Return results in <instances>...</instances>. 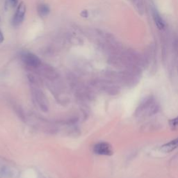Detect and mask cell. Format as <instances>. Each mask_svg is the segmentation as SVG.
I'll return each instance as SVG.
<instances>
[{
	"instance_id": "10",
	"label": "cell",
	"mask_w": 178,
	"mask_h": 178,
	"mask_svg": "<svg viewBox=\"0 0 178 178\" xmlns=\"http://www.w3.org/2000/svg\"><path fill=\"white\" fill-rule=\"evenodd\" d=\"M4 38L3 33H2L1 30H0V44H1V42L4 41Z\"/></svg>"
},
{
	"instance_id": "3",
	"label": "cell",
	"mask_w": 178,
	"mask_h": 178,
	"mask_svg": "<svg viewBox=\"0 0 178 178\" xmlns=\"http://www.w3.org/2000/svg\"><path fill=\"white\" fill-rule=\"evenodd\" d=\"M93 151L95 154L100 155H111L113 154L112 148L109 143L105 142H101L97 143L93 147Z\"/></svg>"
},
{
	"instance_id": "1",
	"label": "cell",
	"mask_w": 178,
	"mask_h": 178,
	"mask_svg": "<svg viewBox=\"0 0 178 178\" xmlns=\"http://www.w3.org/2000/svg\"><path fill=\"white\" fill-rule=\"evenodd\" d=\"M26 13V5L24 2H21L18 6L16 13L12 20V25L13 27H18L23 22Z\"/></svg>"
},
{
	"instance_id": "6",
	"label": "cell",
	"mask_w": 178,
	"mask_h": 178,
	"mask_svg": "<svg viewBox=\"0 0 178 178\" xmlns=\"http://www.w3.org/2000/svg\"><path fill=\"white\" fill-rule=\"evenodd\" d=\"M153 19L154 22H155V25L156 27H158V29H164V26H165V23L164 21L163 20V19L162 17H161L160 14L159 13L158 11L155 9L153 10Z\"/></svg>"
},
{
	"instance_id": "8",
	"label": "cell",
	"mask_w": 178,
	"mask_h": 178,
	"mask_svg": "<svg viewBox=\"0 0 178 178\" xmlns=\"http://www.w3.org/2000/svg\"><path fill=\"white\" fill-rule=\"evenodd\" d=\"M169 126L172 130H178V116L175 118H173L169 121L168 122Z\"/></svg>"
},
{
	"instance_id": "4",
	"label": "cell",
	"mask_w": 178,
	"mask_h": 178,
	"mask_svg": "<svg viewBox=\"0 0 178 178\" xmlns=\"http://www.w3.org/2000/svg\"><path fill=\"white\" fill-rule=\"evenodd\" d=\"M178 147V138L175 139L174 140L170 141V142L166 143V144L163 145L161 147V150L164 153H171Z\"/></svg>"
},
{
	"instance_id": "5",
	"label": "cell",
	"mask_w": 178,
	"mask_h": 178,
	"mask_svg": "<svg viewBox=\"0 0 178 178\" xmlns=\"http://www.w3.org/2000/svg\"><path fill=\"white\" fill-rule=\"evenodd\" d=\"M36 99L37 100V102L38 104L40 105V108H41L42 111L46 112L48 110V102H47V100L43 93H41L40 91H38L37 93H36Z\"/></svg>"
},
{
	"instance_id": "2",
	"label": "cell",
	"mask_w": 178,
	"mask_h": 178,
	"mask_svg": "<svg viewBox=\"0 0 178 178\" xmlns=\"http://www.w3.org/2000/svg\"><path fill=\"white\" fill-rule=\"evenodd\" d=\"M22 60L27 65L36 68L40 65V60L37 56L33 53L26 51L22 54Z\"/></svg>"
},
{
	"instance_id": "7",
	"label": "cell",
	"mask_w": 178,
	"mask_h": 178,
	"mask_svg": "<svg viewBox=\"0 0 178 178\" xmlns=\"http://www.w3.org/2000/svg\"><path fill=\"white\" fill-rule=\"evenodd\" d=\"M50 7L46 4H40L38 7V13L41 17H45L50 13Z\"/></svg>"
},
{
	"instance_id": "9",
	"label": "cell",
	"mask_w": 178,
	"mask_h": 178,
	"mask_svg": "<svg viewBox=\"0 0 178 178\" xmlns=\"http://www.w3.org/2000/svg\"><path fill=\"white\" fill-rule=\"evenodd\" d=\"M9 2L10 4H11V6L13 7H15V6H16L18 5V0H9Z\"/></svg>"
}]
</instances>
